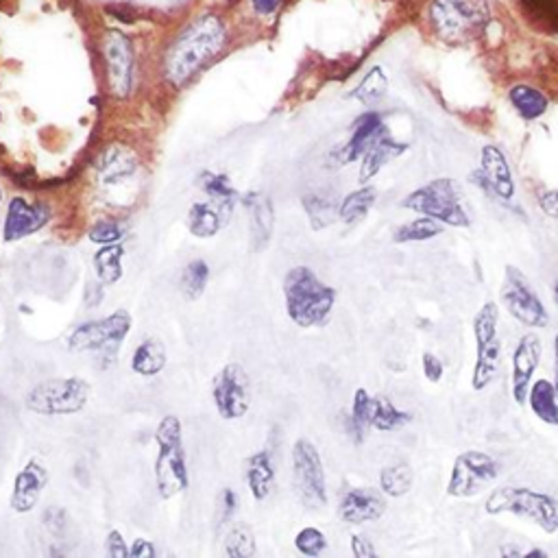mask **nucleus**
<instances>
[{
    "label": "nucleus",
    "mask_w": 558,
    "mask_h": 558,
    "mask_svg": "<svg viewBox=\"0 0 558 558\" xmlns=\"http://www.w3.org/2000/svg\"><path fill=\"white\" fill-rule=\"evenodd\" d=\"M223 42L225 29L217 16L194 18L166 53L164 75L170 86H185L205 63L218 55Z\"/></svg>",
    "instance_id": "obj_1"
},
{
    "label": "nucleus",
    "mask_w": 558,
    "mask_h": 558,
    "mask_svg": "<svg viewBox=\"0 0 558 558\" xmlns=\"http://www.w3.org/2000/svg\"><path fill=\"white\" fill-rule=\"evenodd\" d=\"M283 297L288 316L300 327L323 325L336 303L334 288L325 286L308 267H297L288 273L283 279Z\"/></svg>",
    "instance_id": "obj_2"
},
{
    "label": "nucleus",
    "mask_w": 558,
    "mask_h": 558,
    "mask_svg": "<svg viewBox=\"0 0 558 558\" xmlns=\"http://www.w3.org/2000/svg\"><path fill=\"white\" fill-rule=\"evenodd\" d=\"M430 18L440 40L463 44L482 36L491 22V9L487 0H434Z\"/></svg>",
    "instance_id": "obj_3"
},
{
    "label": "nucleus",
    "mask_w": 558,
    "mask_h": 558,
    "mask_svg": "<svg viewBox=\"0 0 558 558\" xmlns=\"http://www.w3.org/2000/svg\"><path fill=\"white\" fill-rule=\"evenodd\" d=\"M488 515L511 513L528 519L547 535L558 532V499L528 487H499L487 499Z\"/></svg>",
    "instance_id": "obj_4"
},
{
    "label": "nucleus",
    "mask_w": 558,
    "mask_h": 558,
    "mask_svg": "<svg viewBox=\"0 0 558 558\" xmlns=\"http://www.w3.org/2000/svg\"><path fill=\"white\" fill-rule=\"evenodd\" d=\"M158 440V460H155V480H158L160 496L164 499L175 497L188 488V467L185 452L181 445V423L177 417H164L155 432Z\"/></svg>",
    "instance_id": "obj_5"
},
{
    "label": "nucleus",
    "mask_w": 558,
    "mask_h": 558,
    "mask_svg": "<svg viewBox=\"0 0 558 558\" xmlns=\"http://www.w3.org/2000/svg\"><path fill=\"white\" fill-rule=\"evenodd\" d=\"M406 209L421 214V217L437 218L439 223L449 225V227H469L467 212H464L463 203H460V194L456 184L452 179H434L430 184L421 185V188L410 193L408 197L401 201Z\"/></svg>",
    "instance_id": "obj_6"
},
{
    "label": "nucleus",
    "mask_w": 558,
    "mask_h": 558,
    "mask_svg": "<svg viewBox=\"0 0 558 558\" xmlns=\"http://www.w3.org/2000/svg\"><path fill=\"white\" fill-rule=\"evenodd\" d=\"M90 399V386L81 378H57L46 380L29 390L24 406L31 413L44 417H62V414H77L86 408Z\"/></svg>",
    "instance_id": "obj_7"
},
{
    "label": "nucleus",
    "mask_w": 558,
    "mask_h": 558,
    "mask_svg": "<svg viewBox=\"0 0 558 558\" xmlns=\"http://www.w3.org/2000/svg\"><path fill=\"white\" fill-rule=\"evenodd\" d=\"M499 308L493 301L484 303L473 316V336L478 345V358L473 366L472 384L476 390H484L496 380L499 369V356H502V342H499Z\"/></svg>",
    "instance_id": "obj_8"
},
{
    "label": "nucleus",
    "mask_w": 558,
    "mask_h": 558,
    "mask_svg": "<svg viewBox=\"0 0 558 558\" xmlns=\"http://www.w3.org/2000/svg\"><path fill=\"white\" fill-rule=\"evenodd\" d=\"M499 476V463L491 454L469 449L454 460L452 476L447 482V496L473 497L487 491Z\"/></svg>",
    "instance_id": "obj_9"
},
{
    "label": "nucleus",
    "mask_w": 558,
    "mask_h": 558,
    "mask_svg": "<svg viewBox=\"0 0 558 558\" xmlns=\"http://www.w3.org/2000/svg\"><path fill=\"white\" fill-rule=\"evenodd\" d=\"M502 301L506 306V310L513 315V319H517L521 325L532 327V330H541V327H546L550 323V316H547L543 301L532 291L526 275L515 267L506 268V277H504L502 286Z\"/></svg>",
    "instance_id": "obj_10"
},
{
    "label": "nucleus",
    "mask_w": 558,
    "mask_h": 558,
    "mask_svg": "<svg viewBox=\"0 0 558 558\" xmlns=\"http://www.w3.org/2000/svg\"><path fill=\"white\" fill-rule=\"evenodd\" d=\"M292 472H295V488L301 502L312 508L325 506V472H323L319 449L310 440L300 439L292 447Z\"/></svg>",
    "instance_id": "obj_11"
},
{
    "label": "nucleus",
    "mask_w": 558,
    "mask_h": 558,
    "mask_svg": "<svg viewBox=\"0 0 558 558\" xmlns=\"http://www.w3.org/2000/svg\"><path fill=\"white\" fill-rule=\"evenodd\" d=\"M131 330V316L127 312L105 316L99 321H87L77 327L68 339L72 351H114L127 339Z\"/></svg>",
    "instance_id": "obj_12"
},
{
    "label": "nucleus",
    "mask_w": 558,
    "mask_h": 558,
    "mask_svg": "<svg viewBox=\"0 0 558 558\" xmlns=\"http://www.w3.org/2000/svg\"><path fill=\"white\" fill-rule=\"evenodd\" d=\"M212 398L218 414L232 421L247 414L251 406V382L240 365H227L212 382Z\"/></svg>",
    "instance_id": "obj_13"
},
{
    "label": "nucleus",
    "mask_w": 558,
    "mask_h": 558,
    "mask_svg": "<svg viewBox=\"0 0 558 558\" xmlns=\"http://www.w3.org/2000/svg\"><path fill=\"white\" fill-rule=\"evenodd\" d=\"M103 57H105L111 94H116L119 99L129 96L135 83L134 44L125 33L110 31L103 40Z\"/></svg>",
    "instance_id": "obj_14"
},
{
    "label": "nucleus",
    "mask_w": 558,
    "mask_h": 558,
    "mask_svg": "<svg viewBox=\"0 0 558 558\" xmlns=\"http://www.w3.org/2000/svg\"><path fill=\"white\" fill-rule=\"evenodd\" d=\"M472 181L499 201H511L515 194V179H513L511 166L502 151L493 144L482 149V161H480V168L472 173Z\"/></svg>",
    "instance_id": "obj_15"
},
{
    "label": "nucleus",
    "mask_w": 558,
    "mask_h": 558,
    "mask_svg": "<svg viewBox=\"0 0 558 558\" xmlns=\"http://www.w3.org/2000/svg\"><path fill=\"white\" fill-rule=\"evenodd\" d=\"M48 220H51V208L46 203H29L27 199L13 197L4 217L3 238L7 242H16L40 232L44 225H48Z\"/></svg>",
    "instance_id": "obj_16"
},
{
    "label": "nucleus",
    "mask_w": 558,
    "mask_h": 558,
    "mask_svg": "<svg viewBox=\"0 0 558 558\" xmlns=\"http://www.w3.org/2000/svg\"><path fill=\"white\" fill-rule=\"evenodd\" d=\"M538 362H541V341L535 334H526L519 339L517 349L513 354V398L517 404L528 401Z\"/></svg>",
    "instance_id": "obj_17"
},
{
    "label": "nucleus",
    "mask_w": 558,
    "mask_h": 558,
    "mask_svg": "<svg viewBox=\"0 0 558 558\" xmlns=\"http://www.w3.org/2000/svg\"><path fill=\"white\" fill-rule=\"evenodd\" d=\"M94 168L101 184L119 185L122 181L134 177L135 170H138V158L127 146L110 144L94 160Z\"/></svg>",
    "instance_id": "obj_18"
},
{
    "label": "nucleus",
    "mask_w": 558,
    "mask_h": 558,
    "mask_svg": "<svg viewBox=\"0 0 558 558\" xmlns=\"http://www.w3.org/2000/svg\"><path fill=\"white\" fill-rule=\"evenodd\" d=\"M386 504L378 491L373 488H349L341 499L339 515L345 523H360L375 521L384 515Z\"/></svg>",
    "instance_id": "obj_19"
},
{
    "label": "nucleus",
    "mask_w": 558,
    "mask_h": 558,
    "mask_svg": "<svg viewBox=\"0 0 558 558\" xmlns=\"http://www.w3.org/2000/svg\"><path fill=\"white\" fill-rule=\"evenodd\" d=\"M48 482L46 467L36 460H29L24 469L16 476L12 493V508L16 513H31L40 502L44 487Z\"/></svg>",
    "instance_id": "obj_20"
},
{
    "label": "nucleus",
    "mask_w": 558,
    "mask_h": 558,
    "mask_svg": "<svg viewBox=\"0 0 558 558\" xmlns=\"http://www.w3.org/2000/svg\"><path fill=\"white\" fill-rule=\"evenodd\" d=\"M244 208L249 214V225H251V247L256 251L267 249V244L273 238V227H275V209L273 201L264 193H247L242 199Z\"/></svg>",
    "instance_id": "obj_21"
},
{
    "label": "nucleus",
    "mask_w": 558,
    "mask_h": 558,
    "mask_svg": "<svg viewBox=\"0 0 558 558\" xmlns=\"http://www.w3.org/2000/svg\"><path fill=\"white\" fill-rule=\"evenodd\" d=\"M232 203H218V201H205V203H193L188 209V229L197 238H212L225 227L232 217Z\"/></svg>",
    "instance_id": "obj_22"
},
{
    "label": "nucleus",
    "mask_w": 558,
    "mask_h": 558,
    "mask_svg": "<svg viewBox=\"0 0 558 558\" xmlns=\"http://www.w3.org/2000/svg\"><path fill=\"white\" fill-rule=\"evenodd\" d=\"M386 134V127L382 125V119L378 114H365L356 120L354 134H351L349 142L342 146L341 151V164H349V161L362 158L369 151L380 135Z\"/></svg>",
    "instance_id": "obj_23"
},
{
    "label": "nucleus",
    "mask_w": 558,
    "mask_h": 558,
    "mask_svg": "<svg viewBox=\"0 0 558 558\" xmlns=\"http://www.w3.org/2000/svg\"><path fill=\"white\" fill-rule=\"evenodd\" d=\"M406 149H408V146L401 144V142H398V140H393L389 134L380 135V138L369 146V151L362 155L360 181H366V179L373 177V175H378L382 166H386L389 161L399 158V155L404 153Z\"/></svg>",
    "instance_id": "obj_24"
},
{
    "label": "nucleus",
    "mask_w": 558,
    "mask_h": 558,
    "mask_svg": "<svg viewBox=\"0 0 558 558\" xmlns=\"http://www.w3.org/2000/svg\"><path fill=\"white\" fill-rule=\"evenodd\" d=\"M244 478H247L249 491L251 496L262 502L271 496L273 484H275V467H273V458L268 452H258L253 454L251 458L247 460V472H244Z\"/></svg>",
    "instance_id": "obj_25"
},
{
    "label": "nucleus",
    "mask_w": 558,
    "mask_h": 558,
    "mask_svg": "<svg viewBox=\"0 0 558 558\" xmlns=\"http://www.w3.org/2000/svg\"><path fill=\"white\" fill-rule=\"evenodd\" d=\"M528 401H530L532 413L537 414L543 423L558 425V395L552 382L538 380L530 386L528 393Z\"/></svg>",
    "instance_id": "obj_26"
},
{
    "label": "nucleus",
    "mask_w": 558,
    "mask_h": 558,
    "mask_svg": "<svg viewBox=\"0 0 558 558\" xmlns=\"http://www.w3.org/2000/svg\"><path fill=\"white\" fill-rule=\"evenodd\" d=\"M166 366V349L158 339L142 341L135 349L134 360H131V369L144 378H153L164 371Z\"/></svg>",
    "instance_id": "obj_27"
},
{
    "label": "nucleus",
    "mask_w": 558,
    "mask_h": 558,
    "mask_svg": "<svg viewBox=\"0 0 558 558\" xmlns=\"http://www.w3.org/2000/svg\"><path fill=\"white\" fill-rule=\"evenodd\" d=\"M508 99L523 120H537L547 111V99L530 86H515L508 92Z\"/></svg>",
    "instance_id": "obj_28"
},
{
    "label": "nucleus",
    "mask_w": 558,
    "mask_h": 558,
    "mask_svg": "<svg viewBox=\"0 0 558 558\" xmlns=\"http://www.w3.org/2000/svg\"><path fill=\"white\" fill-rule=\"evenodd\" d=\"M122 253H125V249L119 242L103 244L101 251H96L94 268L101 283L110 286L122 277Z\"/></svg>",
    "instance_id": "obj_29"
},
{
    "label": "nucleus",
    "mask_w": 558,
    "mask_h": 558,
    "mask_svg": "<svg viewBox=\"0 0 558 558\" xmlns=\"http://www.w3.org/2000/svg\"><path fill=\"white\" fill-rule=\"evenodd\" d=\"M414 482V473L410 469V464L406 463H395L389 467L382 469L380 473V488L382 493H386L389 497H401L406 493H410Z\"/></svg>",
    "instance_id": "obj_30"
},
{
    "label": "nucleus",
    "mask_w": 558,
    "mask_h": 558,
    "mask_svg": "<svg viewBox=\"0 0 558 558\" xmlns=\"http://www.w3.org/2000/svg\"><path fill=\"white\" fill-rule=\"evenodd\" d=\"M375 199H378V193H375V188H371V185L347 194L345 201H342L339 208L341 220H345L347 225L358 223V220L365 218L366 214H369V209L373 208Z\"/></svg>",
    "instance_id": "obj_31"
},
{
    "label": "nucleus",
    "mask_w": 558,
    "mask_h": 558,
    "mask_svg": "<svg viewBox=\"0 0 558 558\" xmlns=\"http://www.w3.org/2000/svg\"><path fill=\"white\" fill-rule=\"evenodd\" d=\"M443 234V227L437 218L430 217H419L410 223L401 225V227L395 232V242L406 244V242H423V240H432Z\"/></svg>",
    "instance_id": "obj_32"
},
{
    "label": "nucleus",
    "mask_w": 558,
    "mask_h": 558,
    "mask_svg": "<svg viewBox=\"0 0 558 558\" xmlns=\"http://www.w3.org/2000/svg\"><path fill=\"white\" fill-rule=\"evenodd\" d=\"M410 423V414L401 413L395 408L393 401L386 398H373V414H371V425L382 432H390V430H399L401 425Z\"/></svg>",
    "instance_id": "obj_33"
},
{
    "label": "nucleus",
    "mask_w": 558,
    "mask_h": 558,
    "mask_svg": "<svg viewBox=\"0 0 558 558\" xmlns=\"http://www.w3.org/2000/svg\"><path fill=\"white\" fill-rule=\"evenodd\" d=\"M386 92H389V79H386L384 70H382L380 66H375L366 72V77L362 79L360 86L356 87L351 96L358 99L362 105H375V103L384 99Z\"/></svg>",
    "instance_id": "obj_34"
},
{
    "label": "nucleus",
    "mask_w": 558,
    "mask_h": 558,
    "mask_svg": "<svg viewBox=\"0 0 558 558\" xmlns=\"http://www.w3.org/2000/svg\"><path fill=\"white\" fill-rule=\"evenodd\" d=\"M225 552L232 558H249L256 554V537L247 523H236L225 537Z\"/></svg>",
    "instance_id": "obj_35"
},
{
    "label": "nucleus",
    "mask_w": 558,
    "mask_h": 558,
    "mask_svg": "<svg viewBox=\"0 0 558 558\" xmlns=\"http://www.w3.org/2000/svg\"><path fill=\"white\" fill-rule=\"evenodd\" d=\"M209 279V267L205 264V259H193L188 267L184 268V275H181V288H184L185 297L188 300H197L201 292L205 291Z\"/></svg>",
    "instance_id": "obj_36"
},
{
    "label": "nucleus",
    "mask_w": 558,
    "mask_h": 558,
    "mask_svg": "<svg viewBox=\"0 0 558 558\" xmlns=\"http://www.w3.org/2000/svg\"><path fill=\"white\" fill-rule=\"evenodd\" d=\"M521 7L530 21L543 29L558 31V0H521Z\"/></svg>",
    "instance_id": "obj_37"
},
{
    "label": "nucleus",
    "mask_w": 558,
    "mask_h": 558,
    "mask_svg": "<svg viewBox=\"0 0 558 558\" xmlns=\"http://www.w3.org/2000/svg\"><path fill=\"white\" fill-rule=\"evenodd\" d=\"M371 414H373V398L365 389H358L354 395V406H351V430L358 440H362L365 430L371 425Z\"/></svg>",
    "instance_id": "obj_38"
},
{
    "label": "nucleus",
    "mask_w": 558,
    "mask_h": 558,
    "mask_svg": "<svg viewBox=\"0 0 558 558\" xmlns=\"http://www.w3.org/2000/svg\"><path fill=\"white\" fill-rule=\"evenodd\" d=\"M201 188L208 193V197L218 203H232L236 199V190L232 188L229 179L225 175H214V173H201Z\"/></svg>",
    "instance_id": "obj_39"
},
{
    "label": "nucleus",
    "mask_w": 558,
    "mask_h": 558,
    "mask_svg": "<svg viewBox=\"0 0 558 558\" xmlns=\"http://www.w3.org/2000/svg\"><path fill=\"white\" fill-rule=\"evenodd\" d=\"M303 208H306L308 217H310V223L315 229L327 227V225L336 218V214H334L336 208L327 199L306 197L303 199Z\"/></svg>",
    "instance_id": "obj_40"
},
{
    "label": "nucleus",
    "mask_w": 558,
    "mask_h": 558,
    "mask_svg": "<svg viewBox=\"0 0 558 558\" xmlns=\"http://www.w3.org/2000/svg\"><path fill=\"white\" fill-rule=\"evenodd\" d=\"M295 546L303 556L315 558V556H319L323 550H325L327 541H325V535H323L321 530H316V528H303V530L295 538Z\"/></svg>",
    "instance_id": "obj_41"
},
{
    "label": "nucleus",
    "mask_w": 558,
    "mask_h": 558,
    "mask_svg": "<svg viewBox=\"0 0 558 558\" xmlns=\"http://www.w3.org/2000/svg\"><path fill=\"white\" fill-rule=\"evenodd\" d=\"M122 238V227L114 220H99L90 229V240L96 244H114Z\"/></svg>",
    "instance_id": "obj_42"
},
{
    "label": "nucleus",
    "mask_w": 558,
    "mask_h": 558,
    "mask_svg": "<svg viewBox=\"0 0 558 558\" xmlns=\"http://www.w3.org/2000/svg\"><path fill=\"white\" fill-rule=\"evenodd\" d=\"M105 547H107V556H110V558H127V556H131L129 554V547H127L125 538H122V535H120L119 530H111L110 535H107Z\"/></svg>",
    "instance_id": "obj_43"
},
{
    "label": "nucleus",
    "mask_w": 558,
    "mask_h": 558,
    "mask_svg": "<svg viewBox=\"0 0 558 558\" xmlns=\"http://www.w3.org/2000/svg\"><path fill=\"white\" fill-rule=\"evenodd\" d=\"M423 375L425 380L437 384V382L443 380V362H440L434 354H423Z\"/></svg>",
    "instance_id": "obj_44"
},
{
    "label": "nucleus",
    "mask_w": 558,
    "mask_h": 558,
    "mask_svg": "<svg viewBox=\"0 0 558 558\" xmlns=\"http://www.w3.org/2000/svg\"><path fill=\"white\" fill-rule=\"evenodd\" d=\"M46 528L53 532L55 537L63 535V528H66V513L62 508H48L46 511Z\"/></svg>",
    "instance_id": "obj_45"
},
{
    "label": "nucleus",
    "mask_w": 558,
    "mask_h": 558,
    "mask_svg": "<svg viewBox=\"0 0 558 558\" xmlns=\"http://www.w3.org/2000/svg\"><path fill=\"white\" fill-rule=\"evenodd\" d=\"M351 552H354L356 558H373V556H378V552H375V547L371 546L369 538L358 537V535L351 537Z\"/></svg>",
    "instance_id": "obj_46"
},
{
    "label": "nucleus",
    "mask_w": 558,
    "mask_h": 558,
    "mask_svg": "<svg viewBox=\"0 0 558 558\" xmlns=\"http://www.w3.org/2000/svg\"><path fill=\"white\" fill-rule=\"evenodd\" d=\"M538 205H541V209L547 217L558 218V190H550V193L541 194L538 197Z\"/></svg>",
    "instance_id": "obj_47"
},
{
    "label": "nucleus",
    "mask_w": 558,
    "mask_h": 558,
    "mask_svg": "<svg viewBox=\"0 0 558 558\" xmlns=\"http://www.w3.org/2000/svg\"><path fill=\"white\" fill-rule=\"evenodd\" d=\"M129 554L134 558H155V547L151 541H144V538H135L134 546L129 547Z\"/></svg>",
    "instance_id": "obj_48"
},
{
    "label": "nucleus",
    "mask_w": 558,
    "mask_h": 558,
    "mask_svg": "<svg viewBox=\"0 0 558 558\" xmlns=\"http://www.w3.org/2000/svg\"><path fill=\"white\" fill-rule=\"evenodd\" d=\"M251 3H253V9H256L259 16H271V13L277 12L282 0H251Z\"/></svg>",
    "instance_id": "obj_49"
},
{
    "label": "nucleus",
    "mask_w": 558,
    "mask_h": 558,
    "mask_svg": "<svg viewBox=\"0 0 558 558\" xmlns=\"http://www.w3.org/2000/svg\"><path fill=\"white\" fill-rule=\"evenodd\" d=\"M223 506H225L223 519H229V517H232V513L238 508V493H234L232 488H225V493H223Z\"/></svg>",
    "instance_id": "obj_50"
},
{
    "label": "nucleus",
    "mask_w": 558,
    "mask_h": 558,
    "mask_svg": "<svg viewBox=\"0 0 558 558\" xmlns=\"http://www.w3.org/2000/svg\"><path fill=\"white\" fill-rule=\"evenodd\" d=\"M554 389H556V395H558V334L554 339Z\"/></svg>",
    "instance_id": "obj_51"
},
{
    "label": "nucleus",
    "mask_w": 558,
    "mask_h": 558,
    "mask_svg": "<svg viewBox=\"0 0 558 558\" xmlns=\"http://www.w3.org/2000/svg\"><path fill=\"white\" fill-rule=\"evenodd\" d=\"M554 301H556V306H558V282L554 283Z\"/></svg>",
    "instance_id": "obj_52"
},
{
    "label": "nucleus",
    "mask_w": 558,
    "mask_h": 558,
    "mask_svg": "<svg viewBox=\"0 0 558 558\" xmlns=\"http://www.w3.org/2000/svg\"><path fill=\"white\" fill-rule=\"evenodd\" d=\"M0 201H3V190H0Z\"/></svg>",
    "instance_id": "obj_53"
}]
</instances>
